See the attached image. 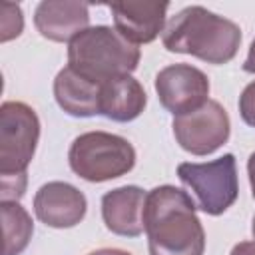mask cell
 Listing matches in <instances>:
<instances>
[{"instance_id":"obj_14","label":"cell","mask_w":255,"mask_h":255,"mask_svg":"<svg viewBox=\"0 0 255 255\" xmlns=\"http://www.w3.org/2000/svg\"><path fill=\"white\" fill-rule=\"evenodd\" d=\"M54 98L68 116L92 118L100 114V84L86 80L72 68L58 72L54 80Z\"/></svg>"},{"instance_id":"obj_4","label":"cell","mask_w":255,"mask_h":255,"mask_svg":"<svg viewBox=\"0 0 255 255\" xmlns=\"http://www.w3.org/2000/svg\"><path fill=\"white\" fill-rule=\"evenodd\" d=\"M141 52L112 26H90L68 44V68L94 84L131 74Z\"/></svg>"},{"instance_id":"obj_12","label":"cell","mask_w":255,"mask_h":255,"mask_svg":"<svg viewBox=\"0 0 255 255\" xmlns=\"http://www.w3.org/2000/svg\"><path fill=\"white\" fill-rule=\"evenodd\" d=\"M147 191L137 185L116 187L102 197V219L106 227L124 237H137L145 231L143 211H145Z\"/></svg>"},{"instance_id":"obj_16","label":"cell","mask_w":255,"mask_h":255,"mask_svg":"<svg viewBox=\"0 0 255 255\" xmlns=\"http://www.w3.org/2000/svg\"><path fill=\"white\" fill-rule=\"evenodd\" d=\"M24 30V14L18 4H0V42H10L18 38Z\"/></svg>"},{"instance_id":"obj_2","label":"cell","mask_w":255,"mask_h":255,"mask_svg":"<svg viewBox=\"0 0 255 255\" xmlns=\"http://www.w3.org/2000/svg\"><path fill=\"white\" fill-rule=\"evenodd\" d=\"M161 42L167 52L195 56L207 64H227L239 50L241 30L203 6H187L167 22Z\"/></svg>"},{"instance_id":"obj_18","label":"cell","mask_w":255,"mask_h":255,"mask_svg":"<svg viewBox=\"0 0 255 255\" xmlns=\"http://www.w3.org/2000/svg\"><path fill=\"white\" fill-rule=\"evenodd\" d=\"M229 255H255V239L253 241H239L233 245Z\"/></svg>"},{"instance_id":"obj_20","label":"cell","mask_w":255,"mask_h":255,"mask_svg":"<svg viewBox=\"0 0 255 255\" xmlns=\"http://www.w3.org/2000/svg\"><path fill=\"white\" fill-rule=\"evenodd\" d=\"M247 175H249V185H251V195L255 199V151L247 159Z\"/></svg>"},{"instance_id":"obj_6","label":"cell","mask_w":255,"mask_h":255,"mask_svg":"<svg viewBox=\"0 0 255 255\" xmlns=\"http://www.w3.org/2000/svg\"><path fill=\"white\" fill-rule=\"evenodd\" d=\"M177 177L193 195L197 209L207 215H221L227 211L239 193L237 163L233 153H225L207 163H179Z\"/></svg>"},{"instance_id":"obj_15","label":"cell","mask_w":255,"mask_h":255,"mask_svg":"<svg viewBox=\"0 0 255 255\" xmlns=\"http://www.w3.org/2000/svg\"><path fill=\"white\" fill-rule=\"evenodd\" d=\"M2 231H4V251L2 255H20L34 235V221L30 213L18 201H2Z\"/></svg>"},{"instance_id":"obj_9","label":"cell","mask_w":255,"mask_h":255,"mask_svg":"<svg viewBox=\"0 0 255 255\" xmlns=\"http://www.w3.org/2000/svg\"><path fill=\"white\" fill-rule=\"evenodd\" d=\"M88 209L86 195L66 181H48L34 195L36 217L54 229L76 227Z\"/></svg>"},{"instance_id":"obj_11","label":"cell","mask_w":255,"mask_h":255,"mask_svg":"<svg viewBox=\"0 0 255 255\" xmlns=\"http://www.w3.org/2000/svg\"><path fill=\"white\" fill-rule=\"evenodd\" d=\"M36 30L52 42H72L90 28V6L76 0H44L34 12Z\"/></svg>"},{"instance_id":"obj_19","label":"cell","mask_w":255,"mask_h":255,"mask_svg":"<svg viewBox=\"0 0 255 255\" xmlns=\"http://www.w3.org/2000/svg\"><path fill=\"white\" fill-rule=\"evenodd\" d=\"M243 72H247V74H255V40H253L251 46H249L247 58H245V62H243Z\"/></svg>"},{"instance_id":"obj_22","label":"cell","mask_w":255,"mask_h":255,"mask_svg":"<svg viewBox=\"0 0 255 255\" xmlns=\"http://www.w3.org/2000/svg\"><path fill=\"white\" fill-rule=\"evenodd\" d=\"M251 233H253V239H255V215H253V221H251Z\"/></svg>"},{"instance_id":"obj_17","label":"cell","mask_w":255,"mask_h":255,"mask_svg":"<svg viewBox=\"0 0 255 255\" xmlns=\"http://www.w3.org/2000/svg\"><path fill=\"white\" fill-rule=\"evenodd\" d=\"M239 114L247 126L255 128V80L249 82L239 96Z\"/></svg>"},{"instance_id":"obj_21","label":"cell","mask_w":255,"mask_h":255,"mask_svg":"<svg viewBox=\"0 0 255 255\" xmlns=\"http://www.w3.org/2000/svg\"><path fill=\"white\" fill-rule=\"evenodd\" d=\"M88 255H131V253L124 251V249H116V247H102V249H96Z\"/></svg>"},{"instance_id":"obj_1","label":"cell","mask_w":255,"mask_h":255,"mask_svg":"<svg viewBox=\"0 0 255 255\" xmlns=\"http://www.w3.org/2000/svg\"><path fill=\"white\" fill-rule=\"evenodd\" d=\"M191 195L175 185L147 191L143 225L149 255H203L205 231Z\"/></svg>"},{"instance_id":"obj_5","label":"cell","mask_w":255,"mask_h":255,"mask_svg":"<svg viewBox=\"0 0 255 255\" xmlns=\"http://www.w3.org/2000/svg\"><path fill=\"white\" fill-rule=\"evenodd\" d=\"M68 163L78 177L90 183H102L129 173L135 165V149L122 135L86 131L72 141Z\"/></svg>"},{"instance_id":"obj_7","label":"cell","mask_w":255,"mask_h":255,"mask_svg":"<svg viewBox=\"0 0 255 255\" xmlns=\"http://www.w3.org/2000/svg\"><path fill=\"white\" fill-rule=\"evenodd\" d=\"M171 129L181 149L191 155H209L227 143L231 124L225 108L215 100H207L201 108L175 116Z\"/></svg>"},{"instance_id":"obj_3","label":"cell","mask_w":255,"mask_h":255,"mask_svg":"<svg viewBox=\"0 0 255 255\" xmlns=\"http://www.w3.org/2000/svg\"><path fill=\"white\" fill-rule=\"evenodd\" d=\"M40 139V120L24 102L0 106V197L18 201L28 183L26 169L34 159Z\"/></svg>"},{"instance_id":"obj_8","label":"cell","mask_w":255,"mask_h":255,"mask_svg":"<svg viewBox=\"0 0 255 255\" xmlns=\"http://www.w3.org/2000/svg\"><path fill=\"white\" fill-rule=\"evenodd\" d=\"M155 92L161 106L175 118L201 108L209 100V78L191 64H171L157 72Z\"/></svg>"},{"instance_id":"obj_13","label":"cell","mask_w":255,"mask_h":255,"mask_svg":"<svg viewBox=\"0 0 255 255\" xmlns=\"http://www.w3.org/2000/svg\"><path fill=\"white\" fill-rule=\"evenodd\" d=\"M147 104L143 86L131 76H120L100 86V114L114 122H131Z\"/></svg>"},{"instance_id":"obj_10","label":"cell","mask_w":255,"mask_h":255,"mask_svg":"<svg viewBox=\"0 0 255 255\" xmlns=\"http://www.w3.org/2000/svg\"><path fill=\"white\" fill-rule=\"evenodd\" d=\"M167 2H114L110 4L114 28L131 44H149L165 28Z\"/></svg>"}]
</instances>
